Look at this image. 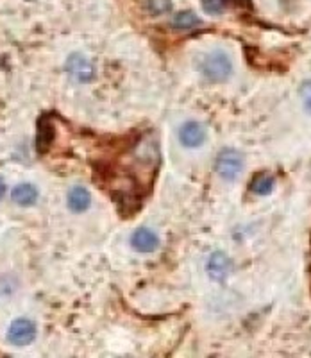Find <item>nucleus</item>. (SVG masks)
<instances>
[{"mask_svg":"<svg viewBox=\"0 0 311 358\" xmlns=\"http://www.w3.org/2000/svg\"><path fill=\"white\" fill-rule=\"evenodd\" d=\"M202 76L211 83H224L229 79L231 72H233V65L226 52L222 50H215V52L208 54L202 62Z\"/></svg>","mask_w":311,"mask_h":358,"instance_id":"nucleus-1","label":"nucleus"},{"mask_svg":"<svg viewBox=\"0 0 311 358\" xmlns=\"http://www.w3.org/2000/svg\"><path fill=\"white\" fill-rule=\"evenodd\" d=\"M215 171L224 181H235L240 178L243 171V156L236 149H224L217 156Z\"/></svg>","mask_w":311,"mask_h":358,"instance_id":"nucleus-2","label":"nucleus"},{"mask_svg":"<svg viewBox=\"0 0 311 358\" xmlns=\"http://www.w3.org/2000/svg\"><path fill=\"white\" fill-rule=\"evenodd\" d=\"M36 324L31 319H17L8 330V342L13 346H27L36 338Z\"/></svg>","mask_w":311,"mask_h":358,"instance_id":"nucleus-3","label":"nucleus"},{"mask_svg":"<svg viewBox=\"0 0 311 358\" xmlns=\"http://www.w3.org/2000/svg\"><path fill=\"white\" fill-rule=\"evenodd\" d=\"M66 72H68L70 78L77 83H88L93 79V69L92 62L88 57H85L82 54H72L66 62Z\"/></svg>","mask_w":311,"mask_h":358,"instance_id":"nucleus-4","label":"nucleus"},{"mask_svg":"<svg viewBox=\"0 0 311 358\" xmlns=\"http://www.w3.org/2000/svg\"><path fill=\"white\" fill-rule=\"evenodd\" d=\"M179 140H181L182 145L190 147V149L201 147L206 140V127L197 120H188L179 129Z\"/></svg>","mask_w":311,"mask_h":358,"instance_id":"nucleus-5","label":"nucleus"},{"mask_svg":"<svg viewBox=\"0 0 311 358\" xmlns=\"http://www.w3.org/2000/svg\"><path fill=\"white\" fill-rule=\"evenodd\" d=\"M131 245L138 252H154L159 248V236L149 228H140L131 236Z\"/></svg>","mask_w":311,"mask_h":358,"instance_id":"nucleus-6","label":"nucleus"},{"mask_svg":"<svg viewBox=\"0 0 311 358\" xmlns=\"http://www.w3.org/2000/svg\"><path fill=\"white\" fill-rule=\"evenodd\" d=\"M231 258L227 257L224 251H217L211 255L210 262H208V273H210L211 280L224 281L231 273Z\"/></svg>","mask_w":311,"mask_h":358,"instance_id":"nucleus-7","label":"nucleus"},{"mask_svg":"<svg viewBox=\"0 0 311 358\" xmlns=\"http://www.w3.org/2000/svg\"><path fill=\"white\" fill-rule=\"evenodd\" d=\"M11 199L18 206H33L38 201V188L31 183H20L13 188Z\"/></svg>","mask_w":311,"mask_h":358,"instance_id":"nucleus-8","label":"nucleus"},{"mask_svg":"<svg viewBox=\"0 0 311 358\" xmlns=\"http://www.w3.org/2000/svg\"><path fill=\"white\" fill-rule=\"evenodd\" d=\"M92 204V196L85 187H73L68 192V208L73 213L86 212Z\"/></svg>","mask_w":311,"mask_h":358,"instance_id":"nucleus-9","label":"nucleus"},{"mask_svg":"<svg viewBox=\"0 0 311 358\" xmlns=\"http://www.w3.org/2000/svg\"><path fill=\"white\" fill-rule=\"evenodd\" d=\"M274 185H275L274 178H272L270 174L261 172V174H258L254 179H252L251 190L254 192L256 196H268V194L274 190Z\"/></svg>","mask_w":311,"mask_h":358,"instance_id":"nucleus-10","label":"nucleus"},{"mask_svg":"<svg viewBox=\"0 0 311 358\" xmlns=\"http://www.w3.org/2000/svg\"><path fill=\"white\" fill-rule=\"evenodd\" d=\"M198 24H201V20L191 11H181L172 18V25L179 31H190V29L197 27Z\"/></svg>","mask_w":311,"mask_h":358,"instance_id":"nucleus-11","label":"nucleus"},{"mask_svg":"<svg viewBox=\"0 0 311 358\" xmlns=\"http://www.w3.org/2000/svg\"><path fill=\"white\" fill-rule=\"evenodd\" d=\"M229 2H247V0H204V9L211 15L222 13Z\"/></svg>","mask_w":311,"mask_h":358,"instance_id":"nucleus-12","label":"nucleus"},{"mask_svg":"<svg viewBox=\"0 0 311 358\" xmlns=\"http://www.w3.org/2000/svg\"><path fill=\"white\" fill-rule=\"evenodd\" d=\"M301 99L304 101V106L311 110V81H306L301 85Z\"/></svg>","mask_w":311,"mask_h":358,"instance_id":"nucleus-13","label":"nucleus"},{"mask_svg":"<svg viewBox=\"0 0 311 358\" xmlns=\"http://www.w3.org/2000/svg\"><path fill=\"white\" fill-rule=\"evenodd\" d=\"M4 194H6V183H4V179L0 178V199L4 197Z\"/></svg>","mask_w":311,"mask_h":358,"instance_id":"nucleus-14","label":"nucleus"},{"mask_svg":"<svg viewBox=\"0 0 311 358\" xmlns=\"http://www.w3.org/2000/svg\"><path fill=\"white\" fill-rule=\"evenodd\" d=\"M310 281H311V265H310Z\"/></svg>","mask_w":311,"mask_h":358,"instance_id":"nucleus-15","label":"nucleus"}]
</instances>
